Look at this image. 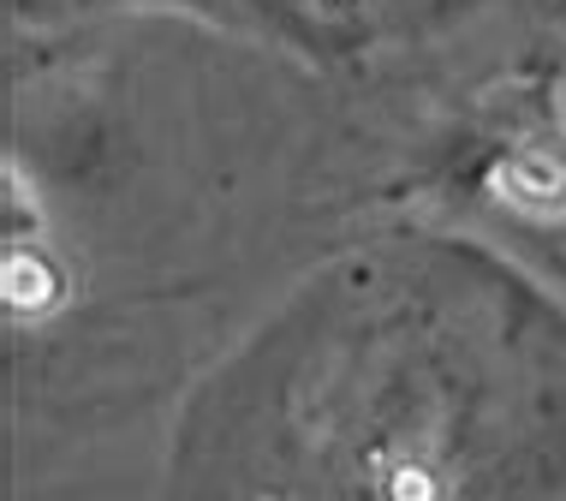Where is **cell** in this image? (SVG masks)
Masks as SVG:
<instances>
[{
    "mask_svg": "<svg viewBox=\"0 0 566 501\" xmlns=\"http://www.w3.org/2000/svg\"><path fill=\"white\" fill-rule=\"evenodd\" d=\"M501 186H507V197H513V203H525V209H555L560 191H566V167L531 156V161H518Z\"/></svg>",
    "mask_w": 566,
    "mask_h": 501,
    "instance_id": "obj_1",
    "label": "cell"
},
{
    "mask_svg": "<svg viewBox=\"0 0 566 501\" xmlns=\"http://www.w3.org/2000/svg\"><path fill=\"white\" fill-rule=\"evenodd\" d=\"M381 501H441V478L423 460H394L381 472Z\"/></svg>",
    "mask_w": 566,
    "mask_h": 501,
    "instance_id": "obj_2",
    "label": "cell"
},
{
    "mask_svg": "<svg viewBox=\"0 0 566 501\" xmlns=\"http://www.w3.org/2000/svg\"><path fill=\"white\" fill-rule=\"evenodd\" d=\"M42 286H49V269H42L36 257H19V251H12V257H7V299H12V305H30V311H36V305H42Z\"/></svg>",
    "mask_w": 566,
    "mask_h": 501,
    "instance_id": "obj_3",
    "label": "cell"
}]
</instances>
